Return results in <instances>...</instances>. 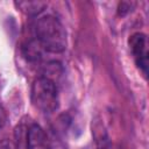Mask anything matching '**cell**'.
<instances>
[{
    "mask_svg": "<svg viewBox=\"0 0 149 149\" xmlns=\"http://www.w3.org/2000/svg\"><path fill=\"white\" fill-rule=\"evenodd\" d=\"M35 38L49 52H62L66 49V31L58 19L52 15L40 17L34 24Z\"/></svg>",
    "mask_w": 149,
    "mask_h": 149,
    "instance_id": "6da1fadb",
    "label": "cell"
},
{
    "mask_svg": "<svg viewBox=\"0 0 149 149\" xmlns=\"http://www.w3.org/2000/svg\"><path fill=\"white\" fill-rule=\"evenodd\" d=\"M31 101L33 105L43 113L55 112L59 105L56 83L45 77L35 79L31 85Z\"/></svg>",
    "mask_w": 149,
    "mask_h": 149,
    "instance_id": "7a4b0ae2",
    "label": "cell"
},
{
    "mask_svg": "<svg viewBox=\"0 0 149 149\" xmlns=\"http://www.w3.org/2000/svg\"><path fill=\"white\" fill-rule=\"evenodd\" d=\"M129 45L130 50L133 52V56L135 58L136 65L140 68V70L143 72V74H147L148 70V51H147V37L142 33H135L129 38Z\"/></svg>",
    "mask_w": 149,
    "mask_h": 149,
    "instance_id": "3957f363",
    "label": "cell"
},
{
    "mask_svg": "<svg viewBox=\"0 0 149 149\" xmlns=\"http://www.w3.org/2000/svg\"><path fill=\"white\" fill-rule=\"evenodd\" d=\"M27 149H51L48 136L43 128L38 125H31L26 135Z\"/></svg>",
    "mask_w": 149,
    "mask_h": 149,
    "instance_id": "277c9868",
    "label": "cell"
},
{
    "mask_svg": "<svg viewBox=\"0 0 149 149\" xmlns=\"http://www.w3.org/2000/svg\"><path fill=\"white\" fill-rule=\"evenodd\" d=\"M44 51L45 50L43 49V47L38 43V41L36 38L29 40L22 48V52H23L24 57L27 58V61H29V62L41 61Z\"/></svg>",
    "mask_w": 149,
    "mask_h": 149,
    "instance_id": "5b68a950",
    "label": "cell"
},
{
    "mask_svg": "<svg viewBox=\"0 0 149 149\" xmlns=\"http://www.w3.org/2000/svg\"><path fill=\"white\" fill-rule=\"evenodd\" d=\"M15 5L28 15H37L47 7V2L44 1H19L15 2Z\"/></svg>",
    "mask_w": 149,
    "mask_h": 149,
    "instance_id": "8992f818",
    "label": "cell"
},
{
    "mask_svg": "<svg viewBox=\"0 0 149 149\" xmlns=\"http://www.w3.org/2000/svg\"><path fill=\"white\" fill-rule=\"evenodd\" d=\"M130 10H132V3L130 2H120L119 3V8H118L119 15L123 16L127 13H129Z\"/></svg>",
    "mask_w": 149,
    "mask_h": 149,
    "instance_id": "52a82bcc",
    "label": "cell"
},
{
    "mask_svg": "<svg viewBox=\"0 0 149 149\" xmlns=\"http://www.w3.org/2000/svg\"><path fill=\"white\" fill-rule=\"evenodd\" d=\"M0 149H15V147L9 140H2L0 141Z\"/></svg>",
    "mask_w": 149,
    "mask_h": 149,
    "instance_id": "ba28073f",
    "label": "cell"
},
{
    "mask_svg": "<svg viewBox=\"0 0 149 149\" xmlns=\"http://www.w3.org/2000/svg\"><path fill=\"white\" fill-rule=\"evenodd\" d=\"M5 123H6V114H5L3 109L0 107V129L5 126Z\"/></svg>",
    "mask_w": 149,
    "mask_h": 149,
    "instance_id": "9c48e42d",
    "label": "cell"
},
{
    "mask_svg": "<svg viewBox=\"0 0 149 149\" xmlns=\"http://www.w3.org/2000/svg\"><path fill=\"white\" fill-rule=\"evenodd\" d=\"M98 149H108V147H107V146H105V144H102V146H100Z\"/></svg>",
    "mask_w": 149,
    "mask_h": 149,
    "instance_id": "30bf717a",
    "label": "cell"
}]
</instances>
